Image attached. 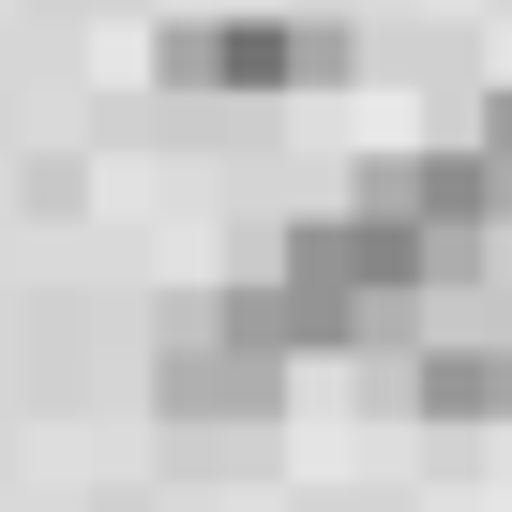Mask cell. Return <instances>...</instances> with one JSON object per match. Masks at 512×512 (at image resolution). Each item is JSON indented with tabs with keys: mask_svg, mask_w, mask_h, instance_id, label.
Listing matches in <instances>:
<instances>
[{
	"mask_svg": "<svg viewBox=\"0 0 512 512\" xmlns=\"http://www.w3.org/2000/svg\"><path fill=\"white\" fill-rule=\"evenodd\" d=\"M287 377H302V332H287L272 256H256V272H226V287H181V302L151 317V407H166V437H181V422L256 437V422L287 407Z\"/></svg>",
	"mask_w": 512,
	"mask_h": 512,
	"instance_id": "6da1fadb",
	"label": "cell"
},
{
	"mask_svg": "<svg viewBox=\"0 0 512 512\" xmlns=\"http://www.w3.org/2000/svg\"><path fill=\"white\" fill-rule=\"evenodd\" d=\"M151 61H166L181 106H272V91H332L362 46H347L332 16H181Z\"/></svg>",
	"mask_w": 512,
	"mask_h": 512,
	"instance_id": "7a4b0ae2",
	"label": "cell"
},
{
	"mask_svg": "<svg viewBox=\"0 0 512 512\" xmlns=\"http://www.w3.org/2000/svg\"><path fill=\"white\" fill-rule=\"evenodd\" d=\"M347 211H377V226L467 256V272H482V241H497V181H482V151H362V166H347Z\"/></svg>",
	"mask_w": 512,
	"mask_h": 512,
	"instance_id": "3957f363",
	"label": "cell"
},
{
	"mask_svg": "<svg viewBox=\"0 0 512 512\" xmlns=\"http://www.w3.org/2000/svg\"><path fill=\"white\" fill-rule=\"evenodd\" d=\"M392 377V407H437V422H512V332H422V347H392L377 362Z\"/></svg>",
	"mask_w": 512,
	"mask_h": 512,
	"instance_id": "277c9868",
	"label": "cell"
},
{
	"mask_svg": "<svg viewBox=\"0 0 512 512\" xmlns=\"http://www.w3.org/2000/svg\"><path fill=\"white\" fill-rule=\"evenodd\" d=\"M467 151H482V181H497V226H512V91H482V136H467Z\"/></svg>",
	"mask_w": 512,
	"mask_h": 512,
	"instance_id": "5b68a950",
	"label": "cell"
}]
</instances>
